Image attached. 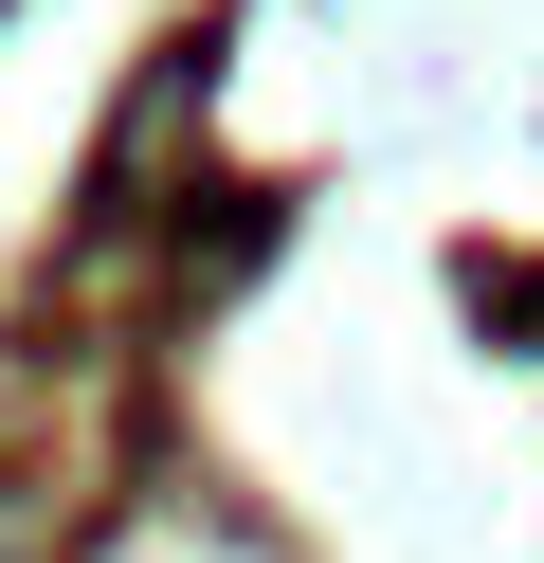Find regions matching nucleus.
Listing matches in <instances>:
<instances>
[{
    "mask_svg": "<svg viewBox=\"0 0 544 563\" xmlns=\"http://www.w3.org/2000/svg\"><path fill=\"white\" fill-rule=\"evenodd\" d=\"M0 563H36V527H19V509H0Z\"/></svg>",
    "mask_w": 544,
    "mask_h": 563,
    "instance_id": "nucleus-1",
    "label": "nucleus"
}]
</instances>
